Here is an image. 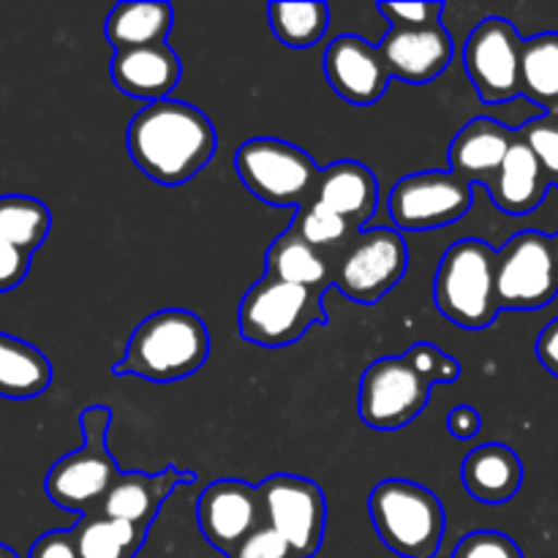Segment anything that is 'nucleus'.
<instances>
[{"label": "nucleus", "mask_w": 558, "mask_h": 558, "mask_svg": "<svg viewBox=\"0 0 558 558\" xmlns=\"http://www.w3.org/2000/svg\"><path fill=\"white\" fill-rule=\"evenodd\" d=\"M125 147L140 172L161 185H183L213 161L218 136L210 118L194 104H145L125 131Z\"/></svg>", "instance_id": "f257e3e1"}, {"label": "nucleus", "mask_w": 558, "mask_h": 558, "mask_svg": "<svg viewBox=\"0 0 558 558\" xmlns=\"http://www.w3.org/2000/svg\"><path fill=\"white\" fill-rule=\"evenodd\" d=\"M210 357L207 325L185 308H163L136 325L125 343V354L114 363V376L169 385L194 376Z\"/></svg>", "instance_id": "f03ea898"}, {"label": "nucleus", "mask_w": 558, "mask_h": 558, "mask_svg": "<svg viewBox=\"0 0 558 558\" xmlns=\"http://www.w3.org/2000/svg\"><path fill=\"white\" fill-rule=\"evenodd\" d=\"M376 534L401 558H436L445 539V507L439 496L412 480H381L368 496Z\"/></svg>", "instance_id": "7ed1b4c3"}, {"label": "nucleus", "mask_w": 558, "mask_h": 558, "mask_svg": "<svg viewBox=\"0 0 558 558\" xmlns=\"http://www.w3.org/2000/svg\"><path fill=\"white\" fill-rule=\"evenodd\" d=\"M496 256L485 240L463 238L445 251L436 270L434 298L445 319L463 330H485L499 314Z\"/></svg>", "instance_id": "20e7f679"}, {"label": "nucleus", "mask_w": 558, "mask_h": 558, "mask_svg": "<svg viewBox=\"0 0 558 558\" xmlns=\"http://www.w3.org/2000/svg\"><path fill=\"white\" fill-rule=\"evenodd\" d=\"M325 294L265 276L245 292L240 303V336L265 349H281L300 341L314 325H327Z\"/></svg>", "instance_id": "39448f33"}, {"label": "nucleus", "mask_w": 558, "mask_h": 558, "mask_svg": "<svg viewBox=\"0 0 558 558\" xmlns=\"http://www.w3.org/2000/svg\"><path fill=\"white\" fill-rule=\"evenodd\" d=\"M234 169L245 189L272 207H303L314 202L322 169L292 142L256 136L234 153Z\"/></svg>", "instance_id": "423d86ee"}, {"label": "nucleus", "mask_w": 558, "mask_h": 558, "mask_svg": "<svg viewBox=\"0 0 558 558\" xmlns=\"http://www.w3.org/2000/svg\"><path fill=\"white\" fill-rule=\"evenodd\" d=\"M332 262V287L360 305H374L401 283L409 267L398 229H360Z\"/></svg>", "instance_id": "0eeeda50"}, {"label": "nucleus", "mask_w": 558, "mask_h": 558, "mask_svg": "<svg viewBox=\"0 0 558 558\" xmlns=\"http://www.w3.org/2000/svg\"><path fill=\"white\" fill-rule=\"evenodd\" d=\"M558 272L548 234L518 232L496 256V303L499 311H537L554 303Z\"/></svg>", "instance_id": "6e6552de"}, {"label": "nucleus", "mask_w": 558, "mask_h": 558, "mask_svg": "<svg viewBox=\"0 0 558 558\" xmlns=\"http://www.w3.org/2000/svg\"><path fill=\"white\" fill-rule=\"evenodd\" d=\"M474 185L450 169L414 172L398 180L387 199L392 223L407 232H425L456 223L472 210Z\"/></svg>", "instance_id": "1a4fd4ad"}, {"label": "nucleus", "mask_w": 558, "mask_h": 558, "mask_svg": "<svg viewBox=\"0 0 558 558\" xmlns=\"http://www.w3.org/2000/svg\"><path fill=\"white\" fill-rule=\"evenodd\" d=\"M430 381L407 357H381L360 376V420L376 430H398L428 407Z\"/></svg>", "instance_id": "9d476101"}, {"label": "nucleus", "mask_w": 558, "mask_h": 558, "mask_svg": "<svg viewBox=\"0 0 558 558\" xmlns=\"http://www.w3.org/2000/svg\"><path fill=\"white\" fill-rule=\"evenodd\" d=\"M523 38L505 16H488L469 33L463 65L485 104H507L521 96Z\"/></svg>", "instance_id": "9b49d317"}, {"label": "nucleus", "mask_w": 558, "mask_h": 558, "mask_svg": "<svg viewBox=\"0 0 558 558\" xmlns=\"http://www.w3.org/2000/svg\"><path fill=\"white\" fill-rule=\"evenodd\" d=\"M267 523L292 545L298 558L319 554L327 526V501L314 480L272 474L259 485Z\"/></svg>", "instance_id": "f8f14e48"}, {"label": "nucleus", "mask_w": 558, "mask_h": 558, "mask_svg": "<svg viewBox=\"0 0 558 558\" xmlns=\"http://www.w3.org/2000/svg\"><path fill=\"white\" fill-rule=\"evenodd\" d=\"M80 450L69 452L49 469L44 490L52 505L63 510L93 515L101 510L120 469L107 447V436H82Z\"/></svg>", "instance_id": "ddd939ff"}, {"label": "nucleus", "mask_w": 558, "mask_h": 558, "mask_svg": "<svg viewBox=\"0 0 558 558\" xmlns=\"http://www.w3.org/2000/svg\"><path fill=\"white\" fill-rule=\"evenodd\" d=\"M196 521L210 548L229 556L254 529L267 523L259 485L234 477L216 480L196 501Z\"/></svg>", "instance_id": "4468645a"}, {"label": "nucleus", "mask_w": 558, "mask_h": 558, "mask_svg": "<svg viewBox=\"0 0 558 558\" xmlns=\"http://www.w3.org/2000/svg\"><path fill=\"white\" fill-rule=\"evenodd\" d=\"M325 76L332 90L354 107H368L379 101L392 80L379 44H368L354 33L338 36L327 44Z\"/></svg>", "instance_id": "2eb2a0df"}, {"label": "nucleus", "mask_w": 558, "mask_h": 558, "mask_svg": "<svg viewBox=\"0 0 558 558\" xmlns=\"http://www.w3.org/2000/svg\"><path fill=\"white\" fill-rule=\"evenodd\" d=\"M379 52L390 76L412 85L434 82L447 71L452 60V38L441 22L420 27H398L381 36Z\"/></svg>", "instance_id": "dca6fc26"}, {"label": "nucleus", "mask_w": 558, "mask_h": 558, "mask_svg": "<svg viewBox=\"0 0 558 558\" xmlns=\"http://www.w3.org/2000/svg\"><path fill=\"white\" fill-rule=\"evenodd\" d=\"M191 480H196L194 472H180L174 466H167L163 472L156 474L120 472L98 512L107 518H114V521L131 523V526H140L145 532H150L153 521L158 518L169 494L178 485L191 483Z\"/></svg>", "instance_id": "f3484780"}, {"label": "nucleus", "mask_w": 558, "mask_h": 558, "mask_svg": "<svg viewBox=\"0 0 558 558\" xmlns=\"http://www.w3.org/2000/svg\"><path fill=\"white\" fill-rule=\"evenodd\" d=\"M512 142H515V131L510 125L499 123L494 118L469 120L458 131L456 140L450 142V150H447L450 172L466 180L469 185L480 183L488 189L496 174H499Z\"/></svg>", "instance_id": "a211bd4d"}, {"label": "nucleus", "mask_w": 558, "mask_h": 558, "mask_svg": "<svg viewBox=\"0 0 558 558\" xmlns=\"http://www.w3.org/2000/svg\"><path fill=\"white\" fill-rule=\"evenodd\" d=\"M183 63L169 44H150L114 52L112 80L120 93L142 98L145 104L163 101L178 87Z\"/></svg>", "instance_id": "6ab92c4d"}, {"label": "nucleus", "mask_w": 558, "mask_h": 558, "mask_svg": "<svg viewBox=\"0 0 558 558\" xmlns=\"http://www.w3.org/2000/svg\"><path fill=\"white\" fill-rule=\"evenodd\" d=\"M314 202L341 216L354 229H363L379 205V183L374 169L360 161H336L325 167L316 180Z\"/></svg>", "instance_id": "aec40b11"}, {"label": "nucleus", "mask_w": 558, "mask_h": 558, "mask_svg": "<svg viewBox=\"0 0 558 558\" xmlns=\"http://www.w3.org/2000/svg\"><path fill=\"white\" fill-rule=\"evenodd\" d=\"M548 189V172L543 169L539 158L534 156L532 147L515 131V142H512L496 180L488 185L490 199L499 210L510 213V216H526V213L537 210L543 205Z\"/></svg>", "instance_id": "412c9836"}, {"label": "nucleus", "mask_w": 558, "mask_h": 558, "mask_svg": "<svg viewBox=\"0 0 558 558\" xmlns=\"http://www.w3.org/2000/svg\"><path fill=\"white\" fill-rule=\"evenodd\" d=\"M463 488L483 505H507L523 485V463L507 445H483L472 450L461 469Z\"/></svg>", "instance_id": "4be33fe9"}, {"label": "nucleus", "mask_w": 558, "mask_h": 558, "mask_svg": "<svg viewBox=\"0 0 558 558\" xmlns=\"http://www.w3.org/2000/svg\"><path fill=\"white\" fill-rule=\"evenodd\" d=\"M265 276L276 281L294 283V287L311 289V292L325 294L332 287V262L330 256L316 251L305 243L292 227L272 240L267 251V272Z\"/></svg>", "instance_id": "5701e85b"}, {"label": "nucleus", "mask_w": 558, "mask_h": 558, "mask_svg": "<svg viewBox=\"0 0 558 558\" xmlns=\"http://www.w3.org/2000/svg\"><path fill=\"white\" fill-rule=\"evenodd\" d=\"M174 25V9L161 0L150 3H118L104 22V36L114 52L150 44H167Z\"/></svg>", "instance_id": "b1692460"}, {"label": "nucleus", "mask_w": 558, "mask_h": 558, "mask_svg": "<svg viewBox=\"0 0 558 558\" xmlns=\"http://www.w3.org/2000/svg\"><path fill=\"white\" fill-rule=\"evenodd\" d=\"M52 385V365L33 343L0 332V398L27 401Z\"/></svg>", "instance_id": "393cba45"}, {"label": "nucleus", "mask_w": 558, "mask_h": 558, "mask_svg": "<svg viewBox=\"0 0 558 558\" xmlns=\"http://www.w3.org/2000/svg\"><path fill=\"white\" fill-rule=\"evenodd\" d=\"M521 96L545 112H558V33L523 38Z\"/></svg>", "instance_id": "a878e982"}, {"label": "nucleus", "mask_w": 558, "mask_h": 558, "mask_svg": "<svg viewBox=\"0 0 558 558\" xmlns=\"http://www.w3.org/2000/svg\"><path fill=\"white\" fill-rule=\"evenodd\" d=\"M71 532H74L80 558H136L147 537L145 529L114 521L101 512L82 515Z\"/></svg>", "instance_id": "bb28decb"}, {"label": "nucleus", "mask_w": 558, "mask_h": 558, "mask_svg": "<svg viewBox=\"0 0 558 558\" xmlns=\"http://www.w3.org/2000/svg\"><path fill=\"white\" fill-rule=\"evenodd\" d=\"M272 36L289 49H311L325 38L330 27V9L327 3L303 0V3H276L267 5Z\"/></svg>", "instance_id": "cd10ccee"}, {"label": "nucleus", "mask_w": 558, "mask_h": 558, "mask_svg": "<svg viewBox=\"0 0 558 558\" xmlns=\"http://www.w3.org/2000/svg\"><path fill=\"white\" fill-rule=\"evenodd\" d=\"M52 229V213L44 202L25 194L0 196V240L33 256Z\"/></svg>", "instance_id": "c85d7f7f"}, {"label": "nucleus", "mask_w": 558, "mask_h": 558, "mask_svg": "<svg viewBox=\"0 0 558 558\" xmlns=\"http://www.w3.org/2000/svg\"><path fill=\"white\" fill-rule=\"evenodd\" d=\"M292 229L305 240V243L314 245L316 251L330 256L332 251H341L349 240L357 234V229L349 221H343L341 216L330 213L327 207H322L319 202H308V205L298 207L294 213Z\"/></svg>", "instance_id": "c756f323"}, {"label": "nucleus", "mask_w": 558, "mask_h": 558, "mask_svg": "<svg viewBox=\"0 0 558 558\" xmlns=\"http://www.w3.org/2000/svg\"><path fill=\"white\" fill-rule=\"evenodd\" d=\"M518 134L539 158L550 183L558 185V112H543L537 118L526 120L518 129Z\"/></svg>", "instance_id": "7c9ffc66"}, {"label": "nucleus", "mask_w": 558, "mask_h": 558, "mask_svg": "<svg viewBox=\"0 0 558 558\" xmlns=\"http://www.w3.org/2000/svg\"><path fill=\"white\" fill-rule=\"evenodd\" d=\"M403 357L412 363V368L423 376L430 385H450V381L461 379V363L447 357L439 347L434 343H414Z\"/></svg>", "instance_id": "2f4dec72"}, {"label": "nucleus", "mask_w": 558, "mask_h": 558, "mask_svg": "<svg viewBox=\"0 0 558 558\" xmlns=\"http://www.w3.org/2000/svg\"><path fill=\"white\" fill-rule=\"evenodd\" d=\"M452 558H523V554L507 534L472 532L458 543Z\"/></svg>", "instance_id": "473e14b6"}, {"label": "nucleus", "mask_w": 558, "mask_h": 558, "mask_svg": "<svg viewBox=\"0 0 558 558\" xmlns=\"http://www.w3.org/2000/svg\"><path fill=\"white\" fill-rule=\"evenodd\" d=\"M227 558H298L294 556L292 545L270 526V523H262L259 529L248 534L238 548L232 550Z\"/></svg>", "instance_id": "72a5a7b5"}, {"label": "nucleus", "mask_w": 558, "mask_h": 558, "mask_svg": "<svg viewBox=\"0 0 558 558\" xmlns=\"http://www.w3.org/2000/svg\"><path fill=\"white\" fill-rule=\"evenodd\" d=\"M445 3H379V14L398 27H420L441 22Z\"/></svg>", "instance_id": "f704fd0d"}, {"label": "nucleus", "mask_w": 558, "mask_h": 558, "mask_svg": "<svg viewBox=\"0 0 558 558\" xmlns=\"http://www.w3.org/2000/svg\"><path fill=\"white\" fill-rule=\"evenodd\" d=\"M27 270H31V254L0 240V294L20 287Z\"/></svg>", "instance_id": "c9c22d12"}, {"label": "nucleus", "mask_w": 558, "mask_h": 558, "mask_svg": "<svg viewBox=\"0 0 558 558\" xmlns=\"http://www.w3.org/2000/svg\"><path fill=\"white\" fill-rule=\"evenodd\" d=\"M27 558H80L74 532H47L33 543Z\"/></svg>", "instance_id": "e433bc0d"}, {"label": "nucleus", "mask_w": 558, "mask_h": 558, "mask_svg": "<svg viewBox=\"0 0 558 558\" xmlns=\"http://www.w3.org/2000/svg\"><path fill=\"white\" fill-rule=\"evenodd\" d=\"M447 430H450L456 439L469 441L483 430V417H480L477 409L472 407H458L447 414Z\"/></svg>", "instance_id": "4c0bfd02"}, {"label": "nucleus", "mask_w": 558, "mask_h": 558, "mask_svg": "<svg viewBox=\"0 0 558 558\" xmlns=\"http://www.w3.org/2000/svg\"><path fill=\"white\" fill-rule=\"evenodd\" d=\"M534 352H537L539 363H543L545 368H548L558 379V316L554 322H548V327L539 332Z\"/></svg>", "instance_id": "58836bf2"}, {"label": "nucleus", "mask_w": 558, "mask_h": 558, "mask_svg": "<svg viewBox=\"0 0 558 558\" xmlns=\"http://www.w3.org/2000/svg\"><path fill=\"white\" fill-rule=\"evenodd\" d=\"M550 248H554V265H556V272H558V232L550 238Z\"/></svg>", "instance_id": "ea45409f"}, {"label": "nucleus", "mask_w": 558, "mask_h": 558, "mask_svg": "<svg viewBox=\"0 0 558 558\" xmlns=\"http://www.w3.org/2000/svg\"><path fill=\"white\" fill-rule=\"evenodd\" d=\"M0 558H20V556H16L14 550L9 548V545H3V543H0Z\"/></svg>", "instance_id": "a19ab883"}]
</instances>
